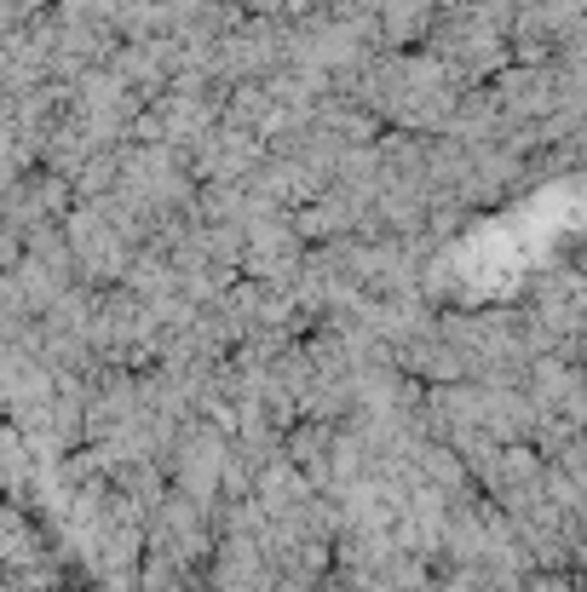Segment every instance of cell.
Returning <instances> with one entry per match:
<instances>
[{
    "mask_svg": "<svg viewBox=\"0 0 587 592\" xmlns=\"http://www.w3.org/2000/svg\"><path fill=\"white\" fill-rule=\"evenodd\" d=\"M387 12H392V17H387V35H392V40H409V29L427 24V0H392Z\"/></svg>",
    "mask_w": 587,
    "mask_h": 592,
    "instance_id": "cell-2",
    "label": "cell"
},
{
    "mask_svg": "<svg viewBox=\"0 0 587 592\" xmlns=\"http://www.w3.org/2000/svg\"><path fill=\"white\" fill-rule=\"evenodd\" d=\"M501 98H507L513 110H548L553 104V75H541V70H518L501 81Z\"/></svg>",
    "mask_w": 587,
    "mask_h": 592,
    "instance_id": "cell-1",
    "label": "cell"
}]
</instances>
